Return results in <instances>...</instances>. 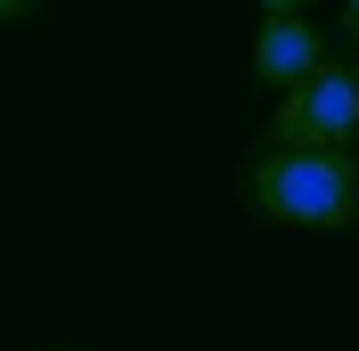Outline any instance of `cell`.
<instances>
[{"label": "cell", "instance_id": "6da1fadb", "mask_svg": "<svg viewBox=\"0 0 359 351\" xmlns=\"http://www.w3.org/2000/svg\"><path fill=\"white\" fill-rule=\"evenodd\" d=\"M351 180H359L351 147L253 139L245 164H237V204H245V220L286 229V237H335V229H351Z\"/></svg>", "mask_w": 359, "mask_h": 351}, {"label": "cell", "instance_id": "9c48e42d", "mask_svg": "<svg viewBox=\"0 0 359 351\" xmlns=\"http://www.w3.org/2000/svg\"><path fill=\"white\" fill-rule=\"evenodd\" d=\"M351 74H359V66H351Z\"/></svg>", "mask_w": 359, "mask_h": 351}, {"label": "cell", "instance_id": "8992f818", "mask_svg": "<svg viewBox=\"0 0 359 351\" xmlns=\"http://www.w3.org/2000/svg\"><path fill=\"white\" fill-rule=\"evenodd\" d=\"M343 41H351V49H359V8H343Z\"/></svg>", "mask_w": 359, "mask_h": 351}, {"label": "cell", "instance_id": "5b68a950", "mask_svg": "<svg viewBox=\"0 0 359 351\" xmlns=\"http://www.w3.org/2000/svg\"><path fill=\"white\" fill-rule=\"evenodd\" d=\"M25 8H33V0H0V25H17V17H25Z\"/></svg>", "mask_w": 359, "mask_h": 351}, {"label": "cell", "instance_id": "277c9868", "mask_svg": "<svg viewBox=\"0 0 359 351\" xmlns=\"http://www.w3.org/2000/svg\"><path fill=\"white\" fill-rule=\"evenodd\" d=\"M253 8H262V17H286V8H302V17H311L318 0H253Z\"/></svg>", "mask_w": 359, "mask_h": 351}, {"label": "cell", "instance_id": "7a4b0ae2", "mask_svg": "<svg viewBox=\"0 0 359 351\" xmlns=\"http://www.w3.org/2000/svg\"><path fill=\"white\" fill-rule=\"evenodd\" d=\"M262 139H278V147H351L359 139V74L327 58V66H311L302 82H286L269 98Z\"/></svg>", "mask_w": 359, "mask_h": 351}, {"label": "cell", "instance_id": "52a82bcc", "mask_svg": "<svg viewBox=\"0 0 359 351\" xmlns=\"http://www.w3.org/2000/svg\"><path fill=\"white\" fill-rule=\"evenodd\" d=\"M351 229H359V180H351Z\"/></svg>", "mask_w": 359, "mask_h": 351}, {"label": "cell", "instance_id": "ba28073f", "mask_svg": "<svg viewBox=\"0 0 359 351\" xmlns=\"http://www.w3.org/2000/svg\"><path fill=\"white\" fill-rule=\"evenodd\" d=\"M343 8H359V0H343Z\"/></svg>", "mask_w": 359, "mask_h": 351}, {"label": "cell", "instance_id": "3957f363", "mask_svg": "<svg viewBox=\"0 0 359 351\" xmlns=\"http://www.w3.org/2000/svg\"><path fill=\"white\" fill-rule=\"evenodd\" d=\"M311 66H327V33L302 17V8H286V17H262V33H253V58H245V82L262 90V98H278V90L302 82Z\"/></svg>", "mask_w": 359, "mask_h": 351}]
</instances>
